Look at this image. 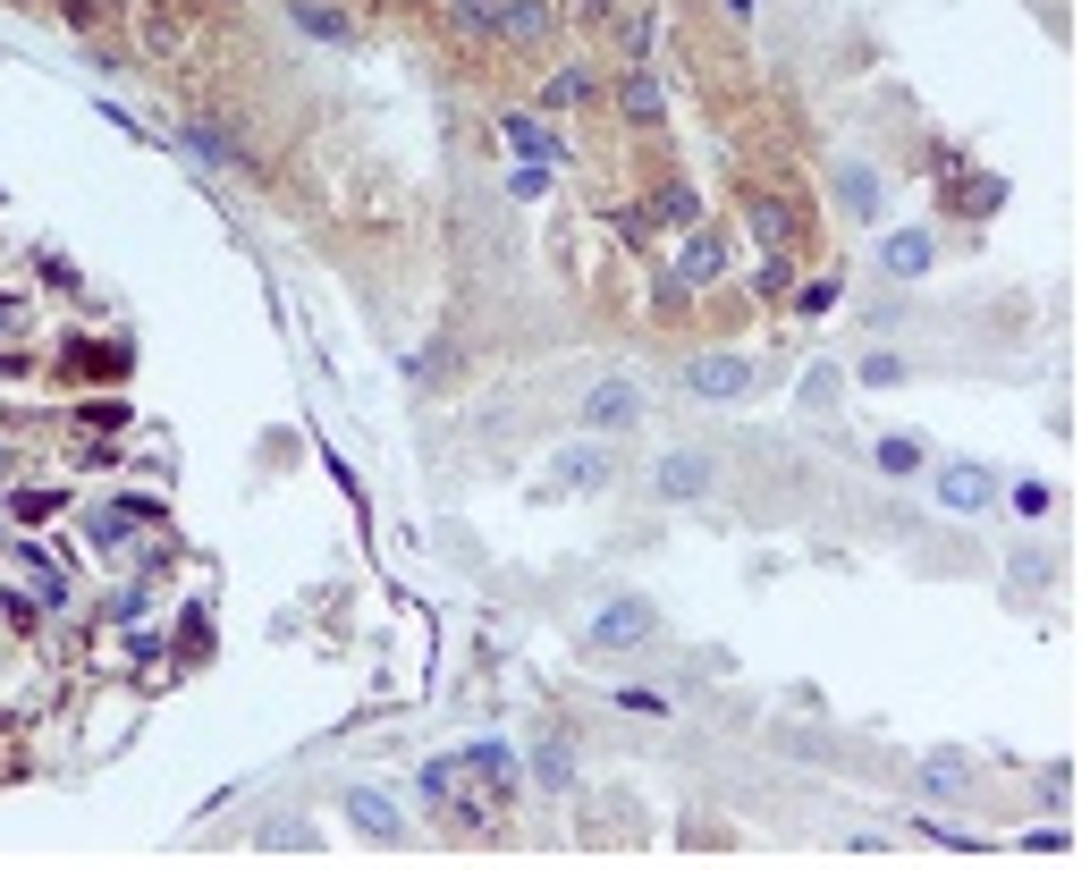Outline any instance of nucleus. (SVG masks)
I'll list each match as a JSON object with an SVG mask.
<instances>
[{"instance_id":"obj_1","label":"nucleus","mask_w":1090,"mask_h":870,"mask_svg":"<svg viewBox=\"0 0 1090 870\" xmlns=\"http://www.w3.org/2000/svg\"><path fill=\"white\" fill-rule=\"evenodd\" d=\"M642 634H651V609H642V600H601V617H592V625H583V643H592V651H617V643H642Z\"/></svg>"},{"instance_id":"obj_2","label":"nucleus","mask_w":1090,"mask_h":870,"mask_svg":"<svg viewBox=\"0 0 1090 870\" xmlns=\"http://www.w3.org/2000/svg\"><path fill=\"white\" fill-rule=\"evenodd\" d=\"M685 389H694V397H744V389H753V364L702 355V364H685Z\"/></svg>"},{"instance_id":"obj_3","label":"nucleus","mask_w":1090,"mask_h":870,"mask_svg":"<svg viewBox=\"0 0 1090 870\" xmlns=\"http://www.w3.org/2000/svg\"><path fill=\"white\" fill-rule=\"evenodd\" d=\"M642 415V397H635V381H601L592 397H583V422L592 431H626V422Z\"/></svg>"},{"instance_id":"obj_4","label":"nucleus","mask_w":1090,"mask_h":870,"mask_svg":"<svg viewBox=\"0 0 1090 870\" xmlns=\"http://www.w3.org/2000/svg\"><path fill=\"white\" fill-rule=\"evenodd\" d=\"M710 490V465L694 449H676V456H660V499H702Z\"/></svg>"},{"instance_id":"obj_5","label":"nucleus","mask_w":1090,"mask_h":870,"mask_svg":"<svg viewBox=\"0 0 1090 870\" xmlns=\"http://www.w3.org/2000/svg\"><path fill=\"white\" fill-rule=\"evenodd\" d=\"M296 26L321 34V43H355V17H347V9H330V0H296Z\"/></svg>"},{"instance_id":"obj_6","label":"nucleus","mask_w":1090,"mask_h":870,"mask_svg":"<svg viewBox=\"0 0 1090 870\" xmlns=\"http://www.w3.org/2000/svg\"><path fill=\"white\" fill-rule=\"evenodd\" d=\"M888 271H897V279H922V271H931V237H922V228H897V237H888Z\"/></svg>"},{"instance_id":"obj_7","label":"nucleus","mask_w":1090,"mask_h":870,"mask_svg":"<svg viewBox=\"0 0 1090 870\" xmlns=\"http://www.w3.org/2000/svg\"><path fill=\"white\" fill-rule=\"evenodd\" d=\"M938 499H947V508H981V499H990V482H981L972 465H947V474H938Z\"/></svg>"},{"instance_id":"obj_8","label":"nucleus","mask_w":1090,"mask_h":870,"mask_svg":"<svg viewBox=\"0 0 1090 870\" xmlns=\"http://www.w3.org/2000/svg\"><path fill=\"white\" fill-rule=\"evenodd\" d=\"M508 135H516V153H524V162H558V135H549L542 119H508Z\"/></svg>"},{"instance_id":"obj_9","label":"nucleus","mask_w":1090,"mask_h":870,"mask_svg":"<svg viewBox=\"0 0 1090 870\" xmlns=\"http://www.w3.org/2000/svg\"><path fill=\"white\" fill-rule=\"evenodd\" d=\"M508 34H516V43H542V34H549V0H516Z\"/></svg>"},{"instance_id":"obj_10","label":"nucleus","mask_w":1090,"mask_h":870,"mask_svg":"<svg viewBox=\"0 0 1090 870\" xmlns=\"http://www.w3.org/2000/svg\"><path fill=\"white\" fill-rule=\"evenodd\" d=\"M347 811L364 820V829H372V837H398V811H389L381 795H347Z\"/></svg>"},{"instance_id":"obj_11","label":"nucleus","mask_w":1090,"mask_h":870,"mask_svg":"<svg viewBox=\"0 0 1090 870\" xmlns=\"http://www.w3.org/2000/svg\"><path fill=\"white\" fill-rule=\"evenodd\" d=\"M837 187H845V212H879V178L870 169H845Z\"/></svg>"},{"instance_id":"obj_12","label":"nucleus","mask_w":1090,"mask_h":870,"mask_svg":"<svg viewBox=\"0 0 1090 870\" xmlns=\"http://www.w3.org/2000/svg\"><path fill=\"white\" fill-rule=\"evenodd\" d=\"M549 474H558V482H592V474H601V449H567Z\"/></svg>"},{"instance_id":"obj_13","label":"nucleus","mask_w":1090,"mask_h":870,"mask_svg":"<svg viewBox=\"0 0 1090 870\" xmlns=\"http://www.w3.org/2000/svg\"><path fill=\"white\" fill-rule=\"evenodd\" d=\"M626 110H635V119H660V85H651V76H626Z\"/></svg>"},{"instance_id":"obj_14","label":"nucleus","mask_w":1090,"mask_h":870,"mask_svg":"<svg viewBox=\"0 0 1090 870\" xmlns=\"http://www.w3.org/2000/svg\"><path fill=\"white\" fill-rule=\"evenodd\" d=\"M187 144H194V153H203V162H237V144H228L221 128H187Z\"/></svg>"},{"instance_id":"obj_15","label":"nucleus","mask_w":1090,"mask_h":870,"mask_svg":"<svg viewBox=\"0 0 1090 870\" xmlns=\"http://www.w3.org/2000/svg\"><path fill=\"white\" fill-rule=\"evenodd\" d=\"M710 271H719V246H710V237H694V246H685V279H710Z\"/></svg>"},{"instance_id":"obj_16","label":"nucleus","mask_w":1090,"mask_h":870,"mask_svg":"<svg viewBox=\"0 0 1090 870\" xmlns=\"http://www.w3.org/2000/svg\"><path fill=\"white\" fill-rule=\"evenodd\" d=\"M660 221H676V228L694 221V187H668V194H660Z\"/></svg>"},{"instance_id":"obj_17","label":"nucleus","mask_w":1090,"mask_h":870,"mask_svg":"<svg viewBox=\"0 0 1090 870\" xmlns=\"http://www.w3.org/2000/svg\"><path fill=\"white\" fill-rule=\"evenodd\" d=\"M542 102H549V110H567V102H583V76H576V68H567V76H549V94H542Z\"/></svg>"},{"instance_id":"obj_18","label":"nucleus","mask_w":1090,"mask_h":870,"mask_svg":"<svg viewBox=\"0 0 1090 870\" xmlns=\"http://www.w3.org/2000/svg\"><path fill=\"white\" fill-rule=\"evenodd\" d=\"M879 465H888V474H913V465H922V449H913V440H888V449H879Z\"/></svg>"},{"instance_id":"obj_19","label":"nucleus","mask_w":1090,"mask_h":870,"mask_svg":"<svg viewBox=\"0 0 1090 870\" xmlns=\"http://www.w3.org/2000/svg\"><path fill=\"white\" fill-rule=\"evenodd\" d=\"M533 770H542V786H558V777H567V752H558V743H542V752H533Z\"/></svg>"},{"instance_id":"obj_20","label":"nucleus","mask_w":1090,"mask_h":870,"mask_svg":"<svg viewBox=\"0 0 1090 870\" xmlns=\"http://www.w3.org/2000/svg\"><path fill=\"white\" fill-rule=\"evenodd\" d=\"M457 9H465V17H490V0H457Z\"/></svg>"},{"instance_id":"obj_21","label":"nucleus","mask_w":1090,"mask_h":870,"mask_svg":"<svg viewBox=\"0 0 1090 870\" xmlns=\"http://www.w3.org/2000/svg\"><path fill=\"white\" fill-rule=\"evenodd\" d=\"M592 9H609V0H592Z\"/></svg>"}]
</instances>
